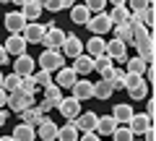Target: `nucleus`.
Masks as SVG:
<instances>
[{
    "label": "nucleus",
    "instance_id": "nucleus-52",
    "mask_svg": "<svg viewBox=\"0 0 156 141\" xmlns=\"http://www.w3.org/2000/svg\"><path fill=\"white\" fill-rule=\"evenodd\" d=\"M0 3H11V0H0Z\"/></svg>",
    "mask_w": 156,
    "mask_h": 141
},
{
    "label": "nucleus",
    "instance_id": "nucleus-8",
    "mask_svg": "<svg viewBox=\"0 0 156 141\" xmlns=\"http://www.w3.org/2000/svg\"><path fill=\"white\" fill-rule=\"evenodd\" d=\"M96 120H99L96 113H81L76 120H70V123L78 128V133H91V131H96Z\"/></svg>",
    "mask_w": 156,
    "mask_h": 141
},
{
    "label": "nucleus",
    "instance_id": "nucleus-49",
    "mask_svg": "<svg viewBox=\"0 0 156 141\" xmlns=\"http://www.w3.org/2000/svg\"><path fill=\"white\" fill-rule=\"evenodd\" d=\"M0 141H13V136H0Z\"/></svg>",
    "mask_w": 156,
    "mask_h": 141
},
{
    "label": "nucleus",
    "instance_id": "nucleus-30",
    "mask_svg": "<svg viewBox=\"0 0 156 141\" xmlns=\"http://www.w3.org/2000/svg\"><path fill=\"white\" fill-rule=\"evenodd\" d=\"M125 65H128V71H125V73L143 76V73H146V68H148V63L140 60V58H128V60H125Z\"/></svg>",
    "mask_w": 156,
    "mask_h": 141
},
{
    "label": "nucleus",
    "instance_id": "nucleus-17",
    "mask_svg": "<svg viewBox=\"0 0 156 141\" xmlns=\"http://www.w3.org/2000/svg\"><path fill=\"white\" fill-rule=\"evenodd\" d=\"M42 3L39 0H26L21 6V13H23V18H26V24H31V21H39V16H42Z\"/></svg>",
    "mask_w": 156,
    "mask_h": 141
},
{
    "label": "nucleus",
    "instance_id": "nucleus-39",
    "mask_svg": "<svg viewBox=\"0 0 156 141\" xmlns=\"http://www.w3.org/2000/svg\"><path fill=\"white\" fill-rule=\"evenodd\" d=\"M112 139H115V141H133L135 136L130 133V128H128V125H117V128H115V133H112Z\"/></svg>",
    "mask_w": 156,
    "mask_h": 141
},
{
    "label": "nucleus",
    "instance_id": "nucleus-36",
    "mask_svg": "<svg viewBox=\"0 0 156 141\" xmlns=\"http://www.w3.org/2000/svg\"><path fill=\"white\" fill-rule=\"evenodd\" d=\"M112 58H107V55H99V58H94V71H99V76L101 73H107V71H109L112 68Z\"/></svg>",
    "mask_w": 156,
    "mask_h": 141
},
{
    "label": "nucleus",
    "instance_id": "nucleus-40",
    "mask_svg": "<svg viewBox=\"0 0 156 141\" xmlns=\"http://www.w3.org/2000/svg\"><path fill=\"white\" fill-rule=\"evenodd\" d=\"M83 6L89 8V13H101L107 8V0H86Z\"/></svg>",
    "mask_w": 156,
    "mask_h": 141
},
{
    "label": "nucleus",
    "instance_id": "nucleus-43",
    "mask_svg": "<svg viewBox=\"0 0 156 141\" xmlns=\"http://www.w3.org/2000/svg\"><path fill=\"white\" fill-rule=\"evenodd\" d=\"M8 60H11V58H8V52H5V47L0 45V65H5Z\"/></svg>",
    "mask_w": 156,
    "mask_h": 141
},
{
    "label": "nucleus",
    "instance_id": "nucleus-33",
    "mask_svg": "<svg viewBox=\"0 0 156 141\" xmlns=\"http://www.w3.org/2000/svg\"><path fill=\"white\" fill-rule=\"evenodd\" d=\"M94 97H96V99H109V97H112V86L107 84L104 79H99L94 84Z\"/></svg>",
    "mask_w": 156,
    "mask_h": 141
},
{
    "label": "nucleus",
    "instance_id": "nucleus-28",
    "mask_svg": "<svg viewBox=\"0 0 156 141\" xmlns=\"http://www.w3.org/2000/svg\"><path fill=\"white\" fill-rule=\"evenodd\" d=\"M89 18H91V13H89V8H86V6H78V3H76V6L70 8V21H73V24L86 26V21H89Z\"/></svg>",
    "mask_w": 156,
    "mask_h": 141
},
{
    "label": "nucleus",
    "instance_id": "nucleus-44",
    "mask_svg": "<svg viewBox=\"0 0 156 141\" xmlns=\"http://www.w3.org/2000/svg\"><path fill=\"white\" fill-rule=\"evenodd\" d=\"M76 3H78V0H60V8H68V11H70Z\"/></svg>",
    "mask_w": 156,
    "mask_h": 141
},
{
    "label": "nucleus",
    "instance_id": "nucleus-23",
    "mask_svg": "<svg viewBox=\"0 0 156 141\" xmlns=\"http://www.w3.org/2000/svg\"><path fill=\"white\" fill-rule=\"evenodd\" d=\"M11 136H13V141H37V131L26 123H18Z\"/></svg>",
    "mask_w": 156,
    "mask_h": 141
},
{
    "label": "nucleus",
    "instance_id": "nucleus-34",
    "mask_svg": "<svg viewBox=\"0 0 156 141\" xmlns=\"http://www.w3.org/2000/svg\"><path fill=\"white\" fill-rule=\"evenodd\" d=\"M18 89H21L23 94H31V97H34L39 86H37V81H34V76H21V84H18Z\"/></svg>",
    "mask_w": 156,
    "mask_h": 141
},
{
    "label": "nucleus",
    "instance_id": "nucleus-14",
    "mask_svg": "<svg viewBox=\"0 0 156 141\" xmlns=\"http://www.w3.org/2000/svg\"><path fill=\"white\" fill-rule=\"evenodd\" d=\"M5 29L11 34H21L23 32V26H26V18H23V13L21 11H11V13H5Z\"/></svg>",
    "mask_w": 156,
    "mask_h": 141
},
{
    "label": "nucleus",
    "instance_id": "nucleus-42",
    "mask_svg": "<svg viewBox=\"0 0 156 141\" xmlns=\"http://www.w3.org/2000/svg\"><path fill=\"white\" fill-rule=\"evenodd\" d=\"M78 141H99V133H96V131H91V133H81Z\"/></svg>",
    "mask_w": 156,
    "mask_h": 141
},
{
    "label": "nucleus",
    "instance_id": "nucleus-22",
    "mask_svg": "<svg viewBox=\"0 0 156 141\" xmlns=\"http://www.w3.org/2000/svg\"><path fill=\"white\" fill-rule=\"evenodd\" d=\"M18 115H21V123L31 125V128H37V125H39V123H42V120L47 118V115H44V113H39L37 107H26V110H23V113H18Z\"/></svg>",
    "mask_w": 156,
    "mask_h": 141
},
{
    "label": "nucleus",
    "instance_id": "nucleus-37",
    "mask_svg": "<svg viewBox=\"0 0 156 141\" xmlns=\"http://www.w3.org/2000/svg\"><path fill=\"white\" fill-rule=\"evenodd\" d=\"M18 84H21V76H16V73L5 76V79H3V91H5V94H11V91L18 89Z\"/></svg>",
    "mask_w": 156,
    "mask_h": 141
},
{
    "label": "nucleus",
    "instance_id": "nucleus-21",
    "mask_svg": "<svg viewBox=\"0 0 156 141\" xmlns=\"http://www.w3.org/2000/svg\"><path fill=\"white\" fill-rule=\"evenodd\" d=\"M115 128H117V120L112 115H99V120H96V133L99 136H112Z\"/></svg>",
    "mask_w": 156,
    "mask_h": 141
},
{
    "label": "nucleus",
    "instance_id": "nucleus-41",
    "mask_svg": "<svg viewBox=\"0 0 156 141\" xmlns=\"http://www.w3.org/2000/svg\"><path fill=\"white\" fill-rule=\"evenodd\" d=\"M39 3H42V8H47V11H52V13L60 11V0H39Z\"/></svg>",
    "mask_w": 156,
    "mask_h": 141
},
{
    "label": "nucleus",
    "instance_id": "nucleus-16",
    "mask_svg": "<svg viewBox=\"0 0 156 141\" xmlns=\"http://www.w3.org/2000/svg\"><path fill=\"white\" fill-rule=\"evenodd\" d=\"M73 71L76 76H89L94 71V58H89L86 52H81L78 58H73Z\"/></svg>",
    "mask_w": 156,
    "mask_h": 141
},
{
    "label": "nucleus",
    "instance_id": "nucleus-3",
    "mask_svg": "<svg viewBox=\"0 0 156 141\" xmlns=\"http://www.w3.org/2000/svg\"><path fill=\"white\" fill-rule=\"evenodd\" d=\"M86 26H89V32L94 34V37H101V34H107L112 29V21H109V16L101 11V13H91V18L86 21Z\"/></svg>",
    "mask_w": 156,
    "mask_h": 141
},
{
    "label": "nucleus",
    "instance_id": "nucleus-18",
    "mask_svg": "<svg viewBox=\"0 0 156 141\" xmlns=\"http://www.w3.org/2000/svg\"><path fill=\"white\" fill-rule=\"evenodd\" d=\"M135 50H138V58H140V60L151 63V60H154V34L146 37V39H140V42H135Z\"/></svg>",
    "mask_w": 156,
    "mask_h": 141
},
{
    "label": "nucleus",
    "instance_id": "nucleus-46",
    "mask_svg": "<svg viewBox=\"0 0 156 141\" xmlns=\"http://www.w3.org/2000/svg\"><path fill=\"white\" fill-rule=\"evenodd\" d=\"M5 102H8V94H5V91H3V89H0V110L5 107Z\"/></svg>",
    "mask_w": 156,
    "mask_h": 141
},
{
    "label": "nucleus",
    "instance_id": "nucleus-45",
    "mask_svg": "<svg viewBox=\"0 0 156 141\" xmlns=\"http://www.w3.org/2000/svg\"><path fill=\"white\" fill-rule=\"evenodd\" d=\"M146 115L154 120V99H148V107H146Z\"/></svg>",
    "mask_w": 156,
    "mask_h": 141
},
{
    "label": "nucleus",
    "instance_id": "nucleus-9",
    "mask_svg": "<svg viewBox=\"0 0 156 141\" xmlns=\"http://www.w3.org/2000/svg\"><path fill=\"white\" fill-rule=\"evenodd\" d=\"M151 125H154V120L143 113V115H133V118H130V123H128V128H130V133H133L135 139H140V136H143Z\"/></svg>",
    "mask_w": 156,
    "mask_h": 141
},
{
    "label": "nucleus",
    "instance_id": "nucleus-5",
    "mask_svg": "<svg viewBox=\"0 0 156 141\" xmlns=\"http://www.w3.org/2000/svg\"><path fill=\"white\" fill-rule=\"evenodd\" d=\"M60 52H62V58H78L83 52V42L78 39L76 34H65V39L60 45Z\"/></svg>",
    "mask_w": 156,
    "mask_h": 141
},
{
    "label": "nucleus",
    "instance_id": "nucleus-15",
    "mask_svg": "<svg viewBox=\"0 0 156 141\" xmlns=\"http://www.w3.org/2000/svg\"><path fill=\"white\" fill-rule=\"evenodd\" d=\"M70 89H73V97H76L78 102L91 99V97H94V84H91V81H86V79H78Z\"/></svg>",
    "mask_w": 156,
    "mask_h": 141
},
{
    "label": "nucleus",
    "instance_id": "nucleus-20",
    "mask_svg": "<svg viewBox=\"0 0 156 141\" xmlns=\"http://www.w3.org/2000/svg\"><path fill=\"white\" fill-rule=\"evenodd\" d=\"M133 115H135V113H133L130 105H115V107H112V118L117 120V125H128Z\"/></svg>",
    "mask_w": 156,
    "mask_h": 141
},
{
    "label": "nucleus",
    "instance_id": "nucleus-53",
    "mask_svg": "<svg viewBox=\"0 0 156 141\" xmlns=\"http://www.w3.org/2000/svg\"><path fill=\"white\" fill-rule=\"evenodd\" d=\"M133 141H143V139H133Z\"/></svg>",
    "mask_w": 156,
    "mask_h": 141
},
{
    "label": "nucleus",
    "instance_id": "nucleus-51",
    "mask_svg": "<svg viewBox=\"0 0 156 141\" xmlns=\"http://www.w3.org/2000/svg\"><path fill=\"white\" fill-rule=\"evenodd\" d=\"M3 79H5V76H3V73H0V89H3Z\"/></svg>",
    "mask_w": 156,
    "mask_h": 141
},
{
    "label": "nucleus",
    "instance_id": "nucleus-7",
    "mask_svg": "<svg viewBox=\"0 0 156 141\" xmlns=\"http://www.w3.org/2000/svg\"><path fill=\"white\" fill-rule=\"evenodd\" d=\"M34 71H37V60H34L31 55H26V52L13 60V73L16 76H31Z\"/></svg>",
    "mask_w": 156,
    "mask_h": 141
},
{
    "label": "nucleus",
    "instance_id": "nucleus-24",
    "mask_svg": "<svg viewBox=\"0 0 156 141\" xmlns=\"http://www.w3.org/2000/svg\"><path fill=\"white\" fill-rule=\"evenodd\" d=\"M76 81H78V76H76L73 68H60V71H57V81H55V84L60 86V89H70Z\"/></svg>",
    "mask_w": 156,
    "mask_h": 141
},
{
    "label": "nucleus",
    "instance_id": "nucleus-47",
    "mask_svg": "<svg viewBox=\"0 0 156 141\" xmlns=\"http://www.w3.org/2000/svg\"><path fill=\"white\" fill-rule=\"evenodd\" d=\"M107 3H112V6H125L128 0H107Z\"/></svg>",
    "mask_w": 156,
    "mask_h": 141
},
{
    "label": "nucleus",
    "instance_id": "nucleus-48",
    "mask_svg": "<svg viewBox=\"0 0 156 141\" xmlns=\"http://www.w3.org/2000/svg\"><path fill=\"white\" fill-rule=\"evenodd\" d=\"M5 125V110H0V128Z\"/></svg>",
    "mask_w": 156,
    "mask_h": 141
},
{
    "label": "nucleus",
    "instance_id": "nucleus-38",
    "mask_svg": "<svg viewBox=\"0 0 156 141\" xmlns=\"http://www.w3.org/2000/svg\"><path fill=\"white\" fill-rule=\"evenodd\" d=\"M34 81H37V86H42V89H47V86L55 84V79H52V73H47V71H39V73H31Z\"/></svg>",
    "mask_w": 156,
    "mask_h": 141
},
{
    "label": "nucleus",
    "instance_id": "nucleus-2",
    "mask_svg": "<svg viewBox=\"0 0 156 141\" xmlns=\"http://www.w3.org/2000/svg\"><path fill=\"white\" fill-rule=\"evenodd\" d=\"M39 65H42V71H47V73H57L60 68H65V58H62L60 50H44L39 55Z\"/></svg>",
    "mask_w": 156,
    "mask_h": 141
},
{
    "label": "nucleus",
    "instance_id": "nucleus-32",
    "mask_svg": "<svg viewBox=\"0 0 156 141\" xmlns=\"http://www.w3.org/2000/svg\"><path fill=\"white\" fill-rule=\"evenodd\" d=\"M128 94H130V99H135V102H140V99H146L148 97V81H140L138 86H133V89H128Z\"/></svg>",
    "mask_w": 156,
    "mask_h": 141
},
{
    "label": "nucleus",
    "instance_id": "nucleus-31",
    "mask_svg": "<svg viewBox=\"0 0 156 141\" xmlns=\"http://www.w3.org/2000/svg\"><path fill=\"white\" fill-rule=\"evenodd\" d=\"M44 99L50 102L52 107H57V105H60V102H62V89H60V86H57V84L47 86V89H44Z\"/></svg>",
    "mask_w": 156,
    "mask_h": 141
},
{
    "label": "nucleus",
    "instance_id": "nucleus-50",
    "mask_svg": "<svg viewBox=\"0 0 156 141\" xmlns=\"http://www.w3.org/2000/svg\"><path fill=\"white\" fill-rule=\"evenodd\" d=\"M11 3H16V6H23V3H26V0H11Z\"/></svg>",
    "mask_w": 156,
    "mask_h": 141
},
{
    "label": "nucleus",
    "instance_id": "nucleus-12",
    "mask_svg": "<svg viewBox=\"0 0 156 141\" xmlns=\"http://www.w3.org/2000/svg\"><path fill=\"white\" fill-rule=\"evenodd\" d=\"M21 37L26 39V45H37V42H42V37H44V26H42L39 21H31V24L23 26Z\"/></svg>",
    "mask_w": 156,
    "mask_h": 141
},
{
    "label": "nucleus",
    "instance_id": "nucleus-10",
    "mask_svg": "<svg viewBox=\"0 0 156 141\" xmlns=\"http://www.w3.org/2000/svg\"><path fill=\"white\" fill-rule=\"evenodd\" d=\"M104 55H107V58H112V60L125 63V60H128V45H125V42H120V39H109V42H107Z\"/></svg>",
    "mask_w": 156,
    "mask_h": 141
},
{
    "label": "nucleus",
    "instance_id": "nucleus-4",
    "mask_svg": "<svg viewBox=\"0 0 156 141\" xmlns=\"http://www.w3.org/2000/svg\"><path fill=\"white\" fill-rule=\"evenodd\" d=\"M5 105L13 110V113H23L26 107H34V97H31V94H23L21 89H16V91L8 94V102H5Z\"/></svg>",
    "mask_w": 156,
    "mask_h": 141
},
{
    "label": "nucleus",
    "instance_id": "nucleus-35",
    "mask_svg": "<svg viewBox=\"0 0 156 141\" xmlns=\"http://www.w3.org/2000/svg\"><path fill=\"white\" fill-rule=\"evenodd\" d=\"M130 13H138V11H146V8H154V0H128L125 3Z\"/></svg>",
    "mask_w": 156,
    "mask_h": 141
},
{
    "label": "nucleus",
    "instance_id": "nucleus-29",
    "mask_svg": "<svg viewBox=\"0 0 156 141\" xmlns=\"http://www.w3.org/2000/svg\"><path fill=\"white\" fill-rule=\"evenodd\" d=\"M115 39L125 42V45H133V26L130 24H117L115 26Z\"/></svg>",
    "mask_w": 156,
    "mask_h": 141
},
{
    "label": "nucleus",
    "instance_id": "nucleus-11",
    "mask_svg": "<svg viewBox=\"0 0 156 141\" xmlns=\"http://www.w3.org/2000/svg\"><path fill=\"white\" fill-rule=\"evenodd\" d=\"M3 47H5L8 58H18V55H23V52H26V39H23L21 34H11Z\"/></svg>",
    "mask_w": 156,
    "mask_h": 141
},
{
    "label": "nucleus",
    "instance_id": "nucleus-27",
    "mask_svg": "<svg viewBox=\"0 0 156 141\" xmlns=\"http://www.w3.org/2000/svg\"><path fill=\"white\" fill-rule=\"evenodd\" d=\"M78 136H81V133H78V128L70 123V120L57 128V141H78Z\"/></svg>",
    "mask_w": 156,
    "mask_h": 141
},
{
    "label": "nucleus",
    "instance_id": "nucleus-25",
    "mask_svg": "<svg viewBox=\"0 0 156 141\" xmlns=\"http://www.w3.org/2000/svg\"><path fill=\"white\" fill-rule=\"evenodd\" d=\"M104 50H107V42L101 39V37H91V39L86 42V55H89V58L104 55Z\"/></svg>",
    "mask_w": 156,
    "mask_h": 141
},
{
    "label": "nucleus",
    "instance_id": "nucleus-1",
    "mask_svg": "<svg viewBox=\"0 0 156 141\" xmlns=\"http://www.w3.org/2000/svg\"><path fill=\"white\" fill-rule=\"evenodd\" d=\"M62 39H65V32H62L55 21H50V24L44 26V37H42L39 45H44V50H60Z\"/></svg>",
    "mask_w": 156,
    "mask_h": 141
},
{
    "label": "nucleus",
    "instance_id": "nucleus-19",
    "mask_svg": "<svg viewBox=\"0 0 156 141\" xmlns=\"http://www.w3.org/2000/svg\"><path fill=\"white\" fill-rule=\"evenodd\" d=\"M99 79H104L107 84L112 86V91L115 89H122V81H125V71H120V68H109L107 73H101Z\"/></svg>",
    "mask_w": 156,
    "mask_h": 141
},
{
    "label": "nucleus",
    "instance_id": "nucleus-13",
    "mask_svg": "<svg viewBox=\"0 0 156 141\" xmlns=\"http://www.w3.org/2000/svg\"><path fill=\"white\" fill-rule=\"evenodd\" d=\"M57 128H60V125H57L55 120L44 118L42 123L37 125V136H39L42 141H57Z\"/></svg>",
    "mask_w": 156,
    "mask_h": 141
},
{
    "label": "nucleus",
    "instance_id": "nucleus-6",
    "mask_svg": "<svg viewBox=\"0 0 156 141\" xmlns=\"http://www.w3.org/2000/svg\"><path fill=\"white\" fill-rule=\"evenodd\" d=\"M57 110H60V115L65 120H76L78 115H81V102H78L76 97H62V102L57 105Z\"/></svg>",
    "mask_w": 156,
    "mask_h": 141
},
{
    "label": "nucleus",
    "instance_id": "nucleus-26",
    "mask_svg": "<svg viewBox=\"0 0 156 141\" xmlns=\"http://www.w3.org/2000/svg\"><path fill=\"white\" fill-rule=\"evenodd\" d=\"M109 21H112V26H117V24H128V18H130V11H128V6H115L109 13Z\"/></svg>",
    "mask_w": 156,
    "mask_h": 141
}]
</instances>
